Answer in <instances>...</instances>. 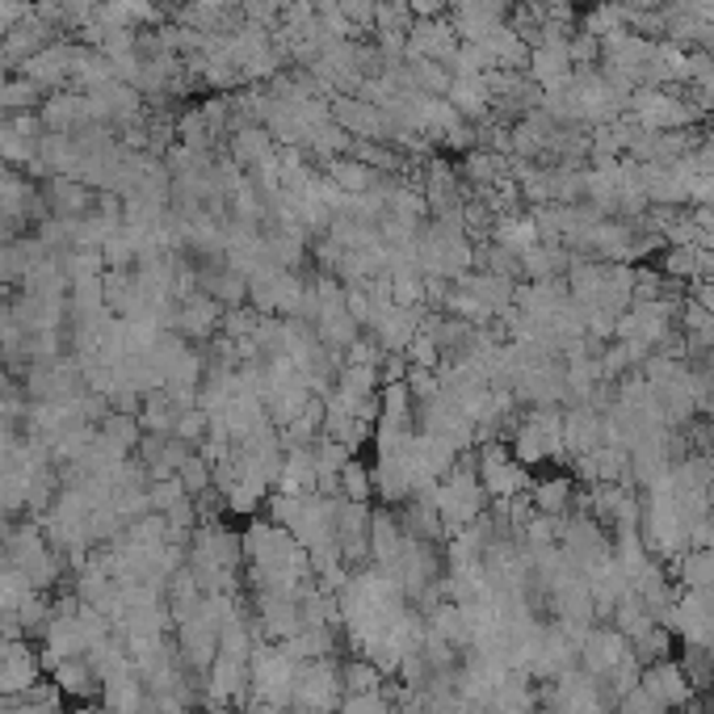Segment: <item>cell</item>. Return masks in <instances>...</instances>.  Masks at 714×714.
Segmentation results:
<instances>
[{
	"label": "cell",
	"instance_id": "obj_1",
	"mask_svg": "<svg viewBox=\"0 0 714 714\" xmlns=\"http://www.w3.org/2000/svg\"><path fill=\"white\" fill-rule=\"evenodd\" d=\"M345 702V681H341V665L333 660H308L299 665L294 677V706L311 714H336Z\"/></svg>",
	"mask_w": 714,
	"mask_h": 714
},
{
	"label": "cell",
	"instance_id": "obj_2",
	"mask_svg": "<svg viewBox=\"0 0 714 714\" xmlns=\"http://www.w3.org/2000/svg\"><path fill=\"white\" fill-rule=\"evenodd\" d=\"M476 467H479V483H483V492L492 500H513L529 488V467H522L513 454L500 450V446H488Z\"/></svg>",
	"mask_w": 714,
	"mask_h": 714
},
{
	"label": "cell",
	"instance_id": "obj_3",
	"mask_svg": "<svg viewBox=\"0 0 714 714\" xmlns=\"http://www.w3.org/2000/svg\"><path fill=\"white\" fill-rule=\"evenodd\" d=\"M207 693L239 711V706L248 702V693H253V668H248V656H227V651H219L214 665L207 668Z\"/></svg>",
	"mask_w": 714,
	"mask_h": 714
},
{
	"label": "cell",
	"instance_id": "obj_4",
	"mask_svg": "<svg viewBox=\"0 0 714 714\" xmlns=\"http://www.w3.org/2000/svg\"><path fill=\"white\" fill-rule=\"evenodd\" d=\"M639 685L656 702H660V711H681V706H690L693 698V685L690 677H685V668L677 665V660H660V665H647L639 677Z\"/></svg>",
	"mask_w": 714,
	"mask_h": 714
},
{
	"label": "cell",
	"instance_id": "obj_5",
	"mask_svg": "<svg viewBox=\"0 0 714 714\" xmlns=\"http://www.w3.org/2000/svg\"><path fill=\"white\" fill-rule=\"evenodd\" d=\"M626 656H631V639L622 635L618 626H610V631H589L584 643H580V665H584V672L596 677V681H605Z\"/></svg>",
	"mask_w": 714,
	"mask_h": 714
},
{
	"label": "cell",
	"instance_id": "obj_6",
	"mask_svg": "<svg viewBox=\"0 0 714 714\" xmlns=\"http://www.w3.org/2000/svg\"><path fill=\"white\" fill-rule=\"evenodd\" d=\"M51 681H55V690L71 698V702H101V677L93 672L89 665V656H71V660H59V665L51 668Z\"/></svg>",
	"mask_w": 714,
	"mask_h": 714
},
{
	"label": "cell",
	"instance_id": "obj_7",
	"mask_svg": "<svg viewBox=\"0 0 714 714\" xmlns=\"http://www.w3.org/2000/svg\"><path fill=\"white\" fill-rule=\"evenodd\" d=\"M172 328L186 336V341H211L219 328H223V311H219V299L211 294H190L181 311L172 315Z\"/></svg>",
	"mask_w": 714,
	"mask_h": 714
},
{
	"label": "cell",
	"instance_id": "obj_8",
	"mask_svg": "<svg viewBox=\"0 0 714 714\" xmlns=\"http://www.w3.org/2000/svg\"><path fill=\"white\" fill-rule=\"evenodd\" d=\"M534 513H547V517H568L571 500H576V483L571 479H547V483H538L534 492Z\"/></svg>",
	"mask_w": 714,
	"mask_h": 714
},
{
	"label": "cell",
	"instance_id": "obj_9",
	"mask_svg": "<svg viewBox=\"0 0 714 714\" xmlns=\"http://www.w3.org/2000/svg\"><path fill=\"white\" fill-rule=\"evenodd\" d=\"M341 681H345V693H382L391 677H382L366 656H349V660H341Z\"/></svg>",
	"mask_w": 714,
	"mask_h": 714
},
{
	"label": "cell",
	"instance_id": "obj_10",
	"mask_svg": "<svg viewBox=\"0 0 714 714\" xmlns=\"http://www.w3.org/2000/svg\"><path fill=\"white\" fill-rule=\"evenodd\" d=\"M341 500H357V504H370L375 500V476L361 458H349L345 471H341Z\"/></svg>",
	"mask_w": 714,
	"mask_h": 714
},
{
	"label": "cell",
	"instance_id": "obj_11",
	"mask_svg": "<svg viewBox=\"0 0 714 714\" xmlns=\"http://www.w3.org/2000/svg\"><path fill=\"white\" fill-rule=\"evenodd\" d=\"M631 656H635L643 668L660 665V660L672 656V635H668L665 626H651V631H643L639 639H631Z\"/></svg>",
	"mask_w": 714,
	"mask_h": 714
},
{
	"label": "cell",
	"instance_id": "obj_12",
	"mask_svg": "<svg viewBox=\"0 0 714 714\" xmlns=\"http://www.w3.org/2000/svg\"><path fill=\"white\" fill-rule=\"evenodd\" d=\"M177 479L186 483V492H190V497H202V492H211V488H214V467H211V458L193 450V454H190V462H186V467L177 471Z\"/></svg>",
	"mask_w": 714,
	"mask_h": 714
},
{
	"label": "cell",
	"instance_id": "obj_13",
	"mask_svg": "<svg viewBox=\"0 0 714 714\" xmlns=\"http://www.w3.org/2000/svg\"><path fill=\"white\" fill-rule=\"evenodd\" d=\"M186 497H190V492H186V483L177 476H160L147 483V504H152V513H168L172 504H181Z\"/></svg>",
	"mask_w": 714,
	"mask_h": 714
},
{
	"label": "cell",
	"instance_id": "obj_14",
	"mask_svg": "<svg viewBox=\"0 0 714 714\" xmlns=\"http://www.w3.org/2000/svg\"><path fill=\"white\" fill-rule=\"evenodd\" d=\"M207 433H211V416H207L202 408L181 412V416H177V425H172V437H177V442H186V446H193V450L207 442Z\"/></svg>",
	"mask_w": 714,
	"mask_h": 714
},
{
	"label": "cell",
	"instance_id": "obj_15",
	"mask_svg": "<svg viewBox=\"0 0 714 714\" xmlns=\"http://www.w3.org/2000/svg\"><path fill=\"white\" fill-rule=\"evenodd\" d=\"M618 714H665V711H660V702L643 690V685H635V690H626L618 698Z\"/></svg>",
	"mask_w": 714,
	"mask_h": 714
},
{
	"label": "cell",
	"instance_id": "obj_16",
	"mask_svg": "<svg viewBox=\"0 0 714 714\" xmlns=\"http://www.w3.org/2000/svg\"><path fill=\"white\" fill-rule=\"evenodd\" d=\"M239 711H244V714H290L286 706H269V702H257V698H248Z\"/></svg>",
	"mask_w": 714,
	"mask_h": 714
},
{
	"label": "cell",
	"instance_id": "obj_17",
	"mask_svg": "<svg viewBox=\"0 0 714 714\" xmlns=\"http://www.w3.org/2000/svg\"><path fill=\"white\" fill-rule=\"evenodd\" d=\"M290 714H311V711H299V706H290Z\"/></svg>",
	"mask_w": 714,
	"mask_h": 714
}]
</instances>
